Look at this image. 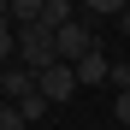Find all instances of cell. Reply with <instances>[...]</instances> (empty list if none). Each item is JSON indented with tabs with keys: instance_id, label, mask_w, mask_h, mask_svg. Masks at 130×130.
Listing matches in <instances>:
<instances>
[{
	"instance_id": "4",
	"label": "cell",
	"mask_w": 130,
	"mask_h": 130,
	"mask_svg": "<svg viewBox=\"0 0 130 130\" xmlns=\"http://www.w3.org/2000/svg\"><path fill=\"white\" fill-rule=\"evenodd\" d=\"M71 18H77V6H71V0H41V30H47V36H59Z\"/></svg>"
},
{
	"instance_id": "12",
	"label": "cell",
	"mask_w": 130,
	"mask_h": 130,
	"mask_svg": "<svg viewBox=\"0 0 130 130\" xmlns=\"http://www.w3.org/2000/svg\"><path fill=\"white\" fill-rule=\"evenodd\" d=\"M0 106H6V101H0Z\"/></svg>"
},
{
	"instance_id": "7",
	"label": "cell",
	"mask_w": 130,
	"mask_h": 130,
	"mask_svg": "<svg viewBox=\"0 0 130 130\" xmlns=\"http://www.w3.org/2000/svg\"><path fill=\"white\" fill-rule=\"evenodd\" d=\"M0 65H18V30L0 24Z\"/></svg>"
},
{
	"instance_id": "11",
	"label": "cell",
	"mask_w": 130,
	"mask_h": 130,
	"mask_svg": "<svg viewBox=\"0 0 130 130\" xmlns=\"http://www.w3.org/2000/svg\"><path fill=\"white\" fill-rule=\"evenodd\" d=\"M118 24H124V41H130V6H124V18H118Z\"/></svg>"
},
{
	"instance_id": "1",
	"label": "cell",
	"mask_w": 130,
	"mask_h": 130,
	"mask_svg": "<svg viewBox=\"0 0 130 130\" xmlns=\"http://www.w3.org/2000/svg\"><path fill=\"white\" fill-rule=\"evenodd\" d=\"M53 53H59V65H77V59H89V53H95V30L83 24V18H71V24L53 36Z\"/></svg>"
},
{
	"instance_id": "8",
	"label": "cell",
	"mask_w": 130,
	"mask_h": 130,
	"mask_svg": "<svg viewBox=\"0 0 130 130\" xmlns=\"http://www.w3.org/2000/svg\"><path fill=\"white\" fill-rule=\"evenodd\" d=\"M18 112H24V124H36V118H47V112H53V106H47V101H41V95H30L24 106H18Z\"/></svg>"
},
{
	"instance_id": "9",
	"label": "cell",
	"mask_w": 130,
	"mask_h": 130,
	"mask_svg": "<svg viewBox=\"0 0 130 130\" xmlns=\"http://www.w3.org/2000/svg\"><path fill=\"white\" fill-rule=\"evenodd\" d=\"M0 130H30V124H24V112H18V106H0Z\"/></svg>"
},
{
	"instance_id": "10",
	"label": "cell",
	"mask_w": 130,
	"mask_h": 130,
	"mask_svg": "<svg viewBox=\"0 0 130 130\" xmlns=\"http://www.w3.org/2000/svg\"><path fill=\"white\" fill-rule=\"evenodd\" d=\"M112 112H118V118H124V124H130V89H124V95H118V101H112Z\"/></svg>"
},
{
	"instance_id": "5",
	"label": "cell",
	"mask_w": 130,
	"mask_h": 130,
	"mask_svg": "<svg viewBox=\"0 0 130 130\" xmlns=\"http://www.w3.org/2000/svg\"><path fill=\"white\" fill-rule=\"evenodd\" d=\"M71 71H77V83H83V89H89V83H106V71H112V59H106V53H89V59H77Z\"/></svg>"
},
{
	"instance_id": "2",
	"label": "cell",
	"mask_w": 130,
	"mask_h": 130,
	"mask_svg": "<svg viewBox=\"0 0 130 130\" xmlns=\"http://www.w3.org/2000/svg\"><path fill=\"white\" fill-rule=\"evenodd\" d=\"M36 95L47 101V106H59V101H71V95H77V71H71V65H47V71L36 77Z\"/></svg>"
},
{
	"instance_id": "6",
	"label": "cell",
	"mask_w": 130,
	"mask_h": 130,
	"mask_svg": "<svg viewBox=\"0 0 130 130\" xmlns=\"http://www.w3.org/2000/svg\"><path fill=\"white\" fill-rule=\"evenodd\" d=\"M77 18H83V24L95 30V18H124V0H89V6H83Z\"/></svg>"
},
{
	"instance_id": "3",
	"label": "cell",
	"mask_w": 130,
	"mask_h": 130,
	"mask_svg": "<svg viewBox=\"0 0 130 130\" xmlns=\"http://www.w3.org/2000/svg\"><path fill=\"white\" fill-rule=\"evenodd\" d=\"M36 95V71H24V65H0V101L6 106H24Z\"/></svg>"
}]
</instances>
